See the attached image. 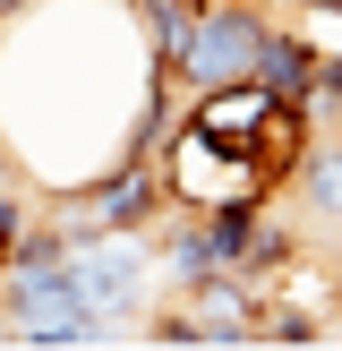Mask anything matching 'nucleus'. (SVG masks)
I'll return each mask as SVG.
<instances>
[{
  "label": "nucleus",
  "instance_id": "20e7f679",
  "mask_svg": "<svg viewBox=\"0 0 342 351\" xmlns=\"http://www.w3.org/2000/svg\"><path fill=\"white\" fill-rule=\"evenodd\" d=\"M154 266H163L171 291L214 283V274H222V249H214V232H205V215H197V223H171V232H154Z\"/></svg>",
  "mask_w": 342,
  "mask_h": 351
},
{
  "label": "nucleus",
  "instance_id": "423d86ee",
  "mask_svg": "<svg viewBox=\"0 0 342 351\" xmlns=\"http://www.w3.org/2000/svg\"><path fill=\"white\" fill-rule=\"evenodd\" d=\"M265 335H274V343H317V335H325V317L282 300V308H265Z\"/></svg>",
  "mask_w": 342,
  "mask_h": 351
},
{
  "label": "nucleus",
  "instance_id": "f257e3e1",
  "mask_svg": "<svg viewBox=\"0 0 342 351\" xmlns=\"http://www.w3.org/2000/svg\"><path fill=\"white\" fill-rule=\"evenodd\" d=\"M300 129H317L308 103L274 95L265 77L205 86V95L188 103V120L171 129V163H163L171 206L214 215V206H231V197H265L274 171H300Z\"/></svg>",
  "mask_w": 342,
  "mask_h": 351
},
{
  "label": "nucleus",
  "instance_id": "39448f33",
  "mask_svg": "<svg viewBox=\"0 0 342 351\" xmlns=\"http://www.w3.org/2000/svg\"><path fill=\"white\" fill-rule=\"evenodd\" d=\"M300 197H308V223L342 232V137H325V146L300 154Z\"/></svg>",
  "mask_w": 342,
  "mask_h": 351
},
{
  "label": "nucleus",
  "instance_id": "7ed1b4c3",
  "mask_svg": "<svg viewBox=\"0 0 342 351\" xmlns=\"http://www.w3.org/2000/svg\"><path fill=\"white\" fill-rule=\"evenodd\" d=\"M317 69H325V43H317L308 26H274L265 51H256V77H265L274 95H291V103L317 95Z\"/></svg>",
  "mask_w": 342,
  "mask_h": 351
},
{
  "label": "nucleus",
  "instance_id": "f03ea898",
  "mask_svg": "<svg viewBox=\"0 0 342 351\" xmlns=\"http://www.w3.org/2000/svg\"><path fill=\"white\" fill-rule=\"evenodd\" d=\"M265 34H274V17L256 9V0H205V17H197V34H188V51H180L171 77H180L188 95H205V86H239V77H256Z\"/></svg>",
  "mask_w": 342,
  "mask_h": 351
}]
</instances>
